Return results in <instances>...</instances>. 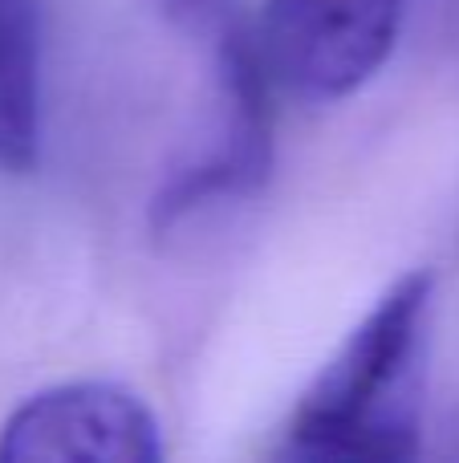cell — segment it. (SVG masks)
I'll return each instance as SVG.
<instances>
[{
	"instance_id": "6da1fadb",
	"label": "cell",
	"mask_w": 459,
	"mask_h": 463,
	"mask_svg": "<svg viewBox=\"0 0 459 463\" xmlns=\"http://www.w3.org/2000/svg\"><path fill=\"white\" fill-rule=\"evenodd\" d=\"M436 277L403 272L330 354L281 431L305 463H403L419 456Z\"/></svg>"
},
{
	"instance_id": "7a4b0ae2",
	"label": "cell",
	"mask_w": 459,
	"mask_h": 463,
	"mask_svg": "<svg viewBox=\"0 0 459 463\" xmlns=\"http://www.w3.org/2000/svg\"><path fill=\"white\" fill-rule=\"evenodd\" d=\"M407 0H265L244 24L265 78L297 102L358 94L395 53Z\"/></svg>"
},
{
	"instance_id": "3957f363",
	"label": "cell",
	"mask_w": 459,
	"mask_h": 463,
	"mask_svg": "<svg viewBox=\"0 0 459 463\" xmlns=\"http://www.w3.org/2000/svg\"><path fill=\"white\" fill-rule=\"evenodd\" d=\"M273 81L265 78L244 24L228 29L216 65V118L200 155H187L151 195V228L171 232L183 220L232 200H248L273 171Z\"/></svg>"
},
{
	"instance_id": "277c9868",
	"label": "cell",
	"mask_w": 459,
	"mask_h": 463,
	"mask_svg": "<svg viewBox=\"0 0 459 463\" xmlns=\"http://www.w3.org/2000/svg\"><path fill=\"white\" fill-rule=\"evenodd\" d=\"M163 451L151 407L114 383L37 391L0 427V463H159Z\"/></svg>"
},
{
	"instance_id": "5b68a950",
	"label": "cell",
	"mask_w": 459,
	"mask_h": 463,
	"mask_svg": "<svg viewBox=\"0 0 459 463\" xmlns=\"http://www.w3.org/2000/svg\"><path fill=\"white\" fill-rule=\"evenodd\" d=\"M41 151V0H0V171Z\"/></svg>"
},
{
	"instance_id": "8992f818",
	"label": "cell",
	"mask_w": 459,
	"mask_h": 463,
	"mask_svg": "<svg viewBox=\"0 0 459 463\" xmlns=\"http://www.w3.org/2000/svg\"><path fill=\"white\" fill-rule=\"evenodd\" d=\"M155 8H159L163 16H171V21H192V16H200L203 8L211 5V0H151Z\"/></svg>"
}]
</instances>
